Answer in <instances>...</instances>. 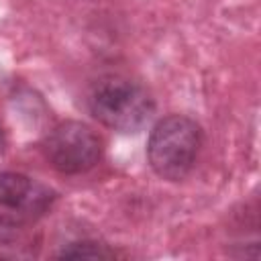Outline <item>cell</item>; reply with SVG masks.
Returning <instances> with one entry per match:
<instances>
[{"label": "cell", "mask_w": 261, "mask_h": 261, "mask_svg": "<svg viewBox=\"0 0 261 261\" xmlns=\"http://www.w3.org/2000/svg\"><path fill=\"white\" fill-rule=\"evenodd\" d=\"M59 257H67V259H110L114 257V253L106 247V245H100V243H71L69 247H65Z\"/></svg>", "instance_id": "5b68a950"}, {"label": "cell", "mask_w": 261, "mask_h": 261, "mask_svg": "<svg viewBox=\"0 0 261 261\" xmlns=\"http://www.w3.org/2000/svg\"><path fill=\"white\" fill-rule=\"evenodd\" d=\"M104 143L88 124L67 120L57 124L45 139L47 161L61 173H82L94 167L102 157Z\"/></svg>", "instance_id": "3957f363"}, {"label": "cell", "mask_w": 261, "mask_h": 261, "mask_svg": "<svg viewBox=\"0 0 261 261\" xmlns=\"http://www.w3.org/2000/svg\"><path fill=\"white\" fill-rule=\"evenodd\" d=\"M33 251L27 249V245H20L14 239H0V259H18V257H31Z\"/></svg>", "instance_id": "8992f818"}, {"label": "cell", "mask_w": 261, "mask_h": 261, "mask_svg": "<svg viewBox=\"0 0 261 261\" xmlns=\"http://www.w3.org/2000/svg\"><path fill=\"white\" fill-rule=\"evenodd\" d=\"M55 192L24 175L0 173V226H27L39 220L53 204Z\"/></svg>", "instance_id": "277c9868"}, {"label": "cell", "mask_w": 261, "mask_h": 261, "mask_svg": "<svg viewBox=\"0 0 261 261\" xmlns=\"http://www.w3.org/2000/svg\"><path fill=\"white\" fill-rule=\"evenodd\" d=\"M88 106L92 116L118 133H137L149 124L155 112L151 94L137 82L108 75L94 84Z\"/></svg>", "instance_id": "6da1fadb"}, {"label": "cell", "mask_w": 261, "mask_h": 261, "mask_svg": "<svg viewBox=\"0 0 261 261\" xmlns=\"http://www.w3.org/2000/svg\"><path fill=\"white\" fill-rule=\"evenodd\" d=\"M200 145V126L188 116L171 114L153 126L147 143V157L159 177L175 181L190 173Z\"/></svg>", "instance_id": "7a4b0ae2"}]
</instances>
